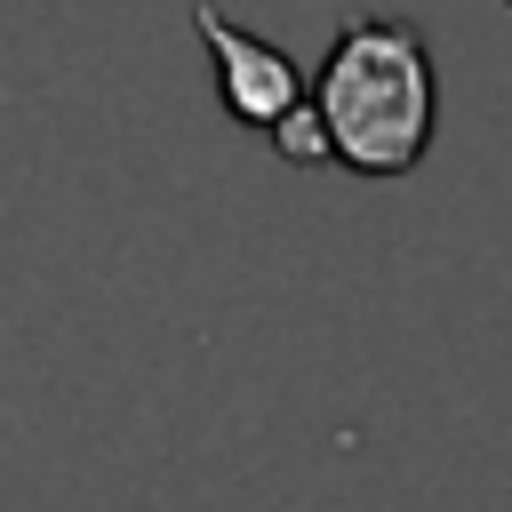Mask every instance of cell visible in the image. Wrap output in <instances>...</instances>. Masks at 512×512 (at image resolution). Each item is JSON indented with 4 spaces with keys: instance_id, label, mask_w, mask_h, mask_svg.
<instances>
[{
    "instance_id": "cell-1",
    "label": "cell",
    "mask_w": 512,
    "mask_h": 512,
    "mask_svg": "<svg viewBox=\"0 0 512 512\" xmlns=\"http://www.w3.org/2000/svg\"><path fill=\"white\" fill-rule=\"evenodd\" d=\"M328 160H344L352 176H408L432 152L440 128V72L432 48L408 16H352L320 64V80H304Z\"/></svg>"
},
{
    "instance_id": "cell-2",
    "label": "cell",
    "mask_w": 512,
    "mask_h": 512,
    "mask_svg": "<svg viewBox=\"0 0 512 512\" xmlns=\"http://www.w3.org/2000/svg\"><path fill=\"white\" fill-rule=\"evenodd\" d=\"M192 32L208 40V56H216V96H224V112H232L240 128H272L288 104H304V64L280 56L272 40L240 32L216 0H192Z\"/></svg>"
},
{
    "instance_id": "cell-3",
    "label": "cell",
    "mask_w": 512,
    "mask_h": 512,
    "mask_svg": "<svg viewBox=\"0 0 512 512\" xmlns=\"http://www.w3.org/2000/svg\"><path fill=\"white\" fill-rule=\"evenodd\" d=\"M264 136H272V144H280V160H296V168H320V160H328V136H320L312 96H304V104H288V112H280Z\"/></svg>"
}]
</instances>
